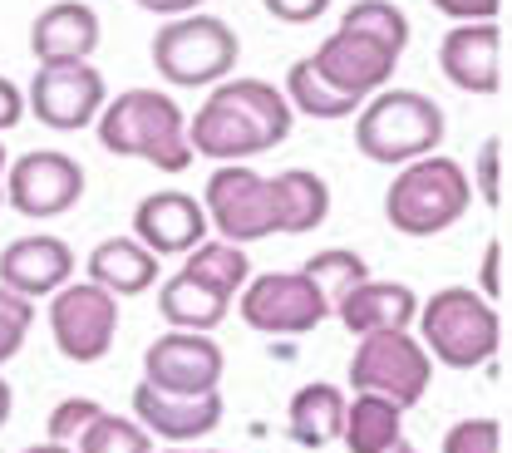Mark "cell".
I'll return each instance as SVG.
<instances>
[{"mask_svg":"<svg viewBox=\"0 0 512 453\" xmlns=\"http://www.w3.org/2000/svg\"><path fill=\"white\" fill-rule=\"evenodd\" d=\"M291 104L276 84L266 79H222L207 104L192 114L188 143L192 153L217 158V163H252L271 153L276 143L291 138Z\"/></svg>","mask_w":512,"mask_h":453,"instance_id":"1","label":"cell"},{"mask_svg":"<svg viewBox=\"0 0 512 453\" xmlns=\"http://www.w3.org/2000/svg\"><path fill=\"white\" fill-rule=\"evenodd\" d=\"M99 143L114 158H143L158 173H183L192 163V143H188V114L178 109L173 94L158 89H124L114 99H104L99 119Z\"/></svg>","mask_w":512,"mask_h":453,"instance_id":"2","label":"cell"},{"mask_svg":"<svg viewBox=\"0 0 512 453\" xmlns=\"http://www.w3.org/2000/svg\"><path fill=\"white\" fill-rule=\"evenodd\" d=\"M444 133H448L444 109L429 94H419V89H380L355 114V148L370 163H384V168H404L414 158L439 153Z\"/></svg>","mask_w":512,"mask_h":453,"instance_id":"3","label":"cell"},{"mask_svg":"<svg viewBox=\"0 0 512 453\" xmlns=\"http://www.w3.org/2000/svg\"><path fill=\"white\" fill-rule=\"evenodd\" d=\"M414 325H419V345L429 350V360H439L448 370L493 365V355L503 345L498 306L468 286H444L429 301H419Z\"/></svg>","mask_w":512,"mask_h":453,"instance_id":"4","label":"cell"},{"mask_svg":"<svg viewBox=\"0 0 512 453\" xmlns=\"http://www.w3.org/2000/svg\"><path fill=\"white\" fill-rule=\"evenodd\" d=\"M473 207V183L463 163L448 153H429L399 168V178L384 193V222L399 237H439Z\"/></svg>","mask_w":512,"mask_h":453,"instance_id":"5","label":"cell"},{"mask_svg":"<svg viewBox=\"0 0 512 453\" xmlns=\"http://www.w3.org/2000/svg\"><path fill=\"white\" fill-rule=\"evenodd\" d=\"M242 60V40L217 15H173L163 30H153V69L178 89H207L232 79Z\"/></svg>","mask_w":512,"mask_h":453,"instance_id":"6","label":"cell"},{"mask_svg":"<svg viewBox=\"0 0 512 453\" xmlns=\"http://www.w3.org/2000/svg\"><path fill=\"white\" fill-rule=\"evenodd\" d=\"M434 385V360L419 345V335L409 330H380V335H360L355 355H350V389L355 394H380L394 409H414L424 404V394Z\"/></svg>","mask_w":512,"mask_h":453,"instance_id":"7","label":"cell"},{"mask_svg":"<svg viewBox=\"0 0 512 453\" xmlns=\"http://www.w3.org/2000/svg\"><path fill=\"white\" fill-rule=\"evenodd\" d=\"M202 212H207V227H212L222 242L252 247V242L276 232L271 178H261L252 163H222V168L207 178Z\"/></svg>","mask_w":512,"mask_h":453,"instance_id":"8","label":"cell"},{"mask_svg":"<svg viewBox=\"0 0 512 453\" xmlns=\"http://www.w3.org/2000/svg\"><path fill=\"white\" fill-rule=\"evenodd\" d=\"M50 335L60 355L74 365L104 360L119 335V296H109L94 281H64L50 296Z\"/></svg>","mask_w":512,"mask_h":453,"instance_id":"9","label":"cell"},{"mask_svg":"<svg viewBox=\"0 0 512 453\" xmlns=\"http://www.w3.org/2000/svg\"><path fill=\"white\" fill-rule=\"evenodd\" d=\"M237 311L261 335H311L330 316V306L306 281V271H261V276H252L237 291Z\"/></svg>","mask_w":512,"mask_h":453,"instance_id":"10","label":"cell"},{"mask_svg":"<svg viewBox=\"0 0 512 453\" xmlns=\"http://www.w3.org/2000/svg\"><path fill=\"white\" fill-rule=\"evenodd\" d=\"M79 197H84V168L60 148H35L5 168V202L30 222L64 217L69 207H79Z\"/></svg>","mask_w":512,"mask_h":453,"instance_id":"11","label":"cell"},{"mask_svg":"<svg viewBox=\"0 0 512 453\" xmlns=\"http://www.w3.org/2000/svg\"><path fill=\"white\" fill-rule=\"evenodd\" d=\"M109 89H104V74L89 65V60H69V65H40L30 79V94H25V109L55 133H79L89 129L104 109Z\"/></svg>","mask_w":512,"mask_h":453,"instance_id":"12","label":"cell"},{"mask_svg":"<svg viewBox=\"0 0 512 453\" xmlns=\"http://www.w3.org/2000/svg\"><path fill=\"white\" fill-rule=\"evenodd\" d=\"M311 65L330 89L365 104L370 94L389 89V74L399 69V50L375 40V35H360V30H330L320 40V50L311 55Z\"/></svg>","mask_w":512,"mask_h":453,"instance_id":"13","label":"cell"},{"mask_svg":"<svg viewBox=\"0 0 512 453\" xmlns=\"http://www.w3.org/2000/svg\"><path fill=\"white\" fill-rule=\"evenodd\" d=\"M222 345L207 330H163L143 350V380L173 394H207L222 385Z\"/></svg>","mask_w":512,"mask_h":453,"instance_id":"14","label":"cell"},{"mask_svg":"<svg viewBox=\"0 0 512 453\" xmlns=\"http://www.w3.org/2000/svg\"><path fill=\"white\" fill-rule=\"evenodd\" d=\"M222 414H227V404H222L217 389H207V394H173V389H158V385H148V380L133 389V419L148 434L168 439V444H197V439H207L222 424Z\"/></svg>","mask_w":512,"mask_h":453,"instance_id":"15","label":"cell"},{"mask_svg":"<svg viewBox=\"0 0 512 453\" xmlns=\"http://www.w3.org/2000/svg\"><path fill=\"white\" fill-rule=\"evenodd\" d=\"M439 69L463 94H478V99L498 94L503 89V25L498 20L453 25L439 45Z\"/></svg>","mask_w":512,"mask_h":453,"instance_id":"16","label":"cell"},{"mask_svg":"<svg viewBox=\"0 0 512 453\" xmlns=\"http://www.w3.org/2000/svg\"><path fill=\"white\" fill-rule=\"evenodd\" d=\"M207 232L212 227H207L202 202L192 193H178V188L148 193L133 207V242H143L153 257H188Z\"/></svg>","mask_w":512,"mask_h":453,"instance_id":"17","label":"cell"},{"mask_svg":"<svg viewBox=\"0 0 512 453\" xmlns=\"http://www.w3.org/2000/svg\"><path fill=\"white\" fill-rule=\"evenodd\" d=\"M64 281H74V247H69L64 237H55V232L15 237V242L0 252V286H10V291L25 296V301L55 296Z\"/></svg>","mask_w":512,"mask_h":453,"instance_id":"18","label":"cell"},{"mask_svg":"<svg viewBox=\"0 0 512 453\" xmlns=\"http://www.w3.org/2000/svg\"><path fill=\"white\" fill-rule=\"evenodd\" d=\"M99 50V15L84 0H55L30 25V55L40 65H69L89 60Z\"/></svg>","mask_w":512,"mask_h":453,"instance_id":"19","label":"cell"},{"mask_svg":"<svg viewBox=\"0 0 512 453\" xmlns=\"http://www.w3.org/2000/svg\"><path fill=\"white\" fill-rule=\"evenodd\" d=\"M330 316H340V325L350 335H380V330H414L419 316V296L404 281H375L365 276Z\"/></svg>","mask_w":512,"mask_h":453,"instance_id":"20","label":"cell"},{"mask_svg":"<svg viewBox=\"0 0 512 453\" xmlns=\"http://www.w3.org/2000/svg\"><path fill=\"white\" fill-rule=\"evenodd\" d=\"M84 271H89L94 286H104L109 296L124 301V296H143L158 281V257L143 242H133V237H109V242H99L89 252Z\"/></svg>","mask_w":512,"mask_h":453,"instance_id":"21","label":"cell"},{"mask_svg":"<svg viewBox=\"0 0 512 453\" xmlns=\"http://www.w3.org/2000/svg\"><path fill=\"white\" fill-rule=\"evenodd\" d=\"M340 424H345V389L311 380L291 394L286 404V434L301 449H330L340 444Z\"/></svg>","mask_w":512,"mask_h":453,"instance_id":"22","label":"cell"},{"mask_svg":"<svg viewBox=\"0 0 512 453\" xmlns=\"http://www.w3.org/2000/svg\"><path fill=\"white\" fill-rule=\"evenodd\" d=\"M271 207H276V232L301 237L330 217V188L311 168H286L271 178Z\"/></svg>","mask_w":512,"mask_h":453,"instance_id":"23","label":"cell"},{"mask_svg":"<svg viewBox=\"0 0 512 453\" xmlns=\"http://www.w3.org/2000/svg\"><path fill=\"white\" fill-rule=\"evenodd\" d=\"M399 439H404V409H394L380 394H355V399H345L340 444L350 453H389Z\"/></svg>","mask_w":512,"mask_h":453,"instance_id":"24","label":"cell"},{"mask_svg":"<svg viewBox=\"0 0 512 453\" xmlns=\"http://www.w3.org/2000/svg\"><path fill=\"white\" fill-rule=\"evenodd\" d=\"M227 311H232V301L217 296L212 286L192 281L188 271H178V276H168L158 286V316L173 330H217L227 321Z\"/></svg>","mask_w":512,"mask_h":453,"instance_id":"25","label":"cell"},{"mask_svg":"<svg viewBox=\"0 0 512 453\" xmlns=\"http://www.w3.org/2000/svg\"><path fill=\"white\" fill-rule=\"evenodd\" d=\"M188 271L192 281H202V286H212L217 296H237L247 281H252V257H247V247H237V242H222V237H202L197 247L188 252Z\"/></svg>","mask_w":512,"mask_h":453,"instance_id":"26","label":"cell"},{"mask_svg":"<svg viewBox=\"0 0 512 453\" xmlns=\"http://www.w3.org/2000/svg\"><path fill=\"white\" fill-rule=\"evenodd\" d=\"M286 104H291V114H306V119H320V124H335V119H350V114H360V99H350V94H340V89H330L325 79L316 74L311 65V55L306 60H296V65L286 69Z\"/></svg>","mask_w":512,"mask_h":453,"instance_id":"27","label":"cell"},{"mask_svg":"<svg viewBox=\"0 0 512 453\" xmlns=\"http://www.w3.org/2000/svg\"><path fill=\"white\" fill-rule=\"evenodd\" d=\"M306 271V281L320 291V301L335 311L365 276H370V266H365V257L360 252H350V247H325V252H316V257L301 266Z\"/></svg>","mask_w":512,"mask_h":453,"instance_id":"28","label":"cell"},{"mask_svg":"<svg viewBox=\"0 0 512 453\" xmlns=\"http://www.w3.org/2000/svg\"><path fill=\"white\" fill-rule=\"evenodd\" d=\"M74 453H153V434H148L138 419L99 409V414L84 424V434L74 439Z\"/></svg>","mask_w":512,"mask_h":453,"instance_id":"29","label":"cell"},{"mask_svg":"<svg viewBox=\"0 0 512 453\" xmlns=\"http://www.w3.org/2000/svg\"><path fill=\"white\" fill-rule=\"evenodd\" d=\"M340 30L375 35L384 45H394L399 55H404V45H409V15H404L394 0H355V5L340 15Z\"/></svg>","mask_w":512,"mask_h":453,"instance_id":"30","label":"cell"},{"mask_svg":"<svg viewBox=\"0 0 512 453\" xmlns=\"http://www.w3.org/2000/svg\"><path fill=\"white\" fill-rule=\"evenodd\" d=\"M30 325H35V301H25V296H15L10 286H0V365L20 355Z\"/></svg>","mask_w":512,"mask_h":453,"instance_id":"31","label":"cell"},{"mask_svg":"<svg viewBox=\"0 0 512 453\" xmlns=\"http://www.w3.org/2000/svg\"><path fill=\"white\" fill-rule=\"evenodd\" d=\"M444 453H503V424L498 419H463L444 434Z\"/></svg>","mask_w":512,"mask_h":453,"instance_id":"32","label":"cell"},{"mask_svg":"<svg viewBox=\"0 0 512 453\" xmlns=\"http://www.w3.org/2000/svg\"><path fill=\"white\" fill-rule=\"evenodd\" d=\"M99 409H104V404H99V399H89V394H74V399L55 404V414H50V424H45L50 444H69V449H74V439L84 434V424H89Z\"/></svg>","mask_w":512,"mask_h":453,"instance_id":"33","label":"cell"},{"mask_svg":"<svg viewBox=\"0 0 512 453\" xmlns=\"http://www.w3.org/2000/svg\"><path fill=\"white\" fill-rule=\"evenodd\" d=\"M498 158H503V138H488L483 148H478V163H473V197H483L488 207H498L503 202V183H498Z\"/></svg>","mask_w":512,"mask_h":453,"instance_id":"34","label":"cell"},{"mask_svg":"<svg viewBox=\"0 0 512 453\" xmlns=\"http://www.w3.org/2000/svg\"><path fill=\"white\" fill-rule=\"evenodd\" d=\"M439 15H448L453 25H473V20H498L503 0H429Z\"/></svg>","mask_w":512,"mask_h":453,"instance_id":"35","label":"cell"},{"mask_svg":"<svg viewBox=\"0 0 512 453\" xmlns=\"http://www.w3.org/2000/svg\"><path fill=\"white\" fill-rule=\"evenodd\" d=\"M261 5L281 25H311V20H320L330 10V0H261Z\"/></svg>","mask_w":512,"mask_h":453,"instance_id":"36","label":"cell"},{"mask_svg":"<svg viewBox=\"0 0 512 453\" xmlns=\"http://www.w3.org/2000/svg\"><path fill=\"white\" fill-rule=\"evenodd\" d=\"M20 119H25V94H20V84H15V79H5V74H0V133H10Z\"/></svg>","mask_w":512,"mask_h":453,"instance_id":"37","label":"cell"},{"mask_svg":"<svg viewBox=\"0 0 512 453\" xmlns=\"http://www.w3.org/2000/svg\"><path fill=\"white\" fill-rule=\"evenodd\" d=\"M498 266H503V247L498 242H488L483 247V296L498 306V296H503V276H498Z\"/></svg>","mask_w":512,"mask_h":453,"instance_id":"38","label":"cell"},{"mask_svg":"<svg viewBox=\"0 0 512 453\" xmlns=\"http://www.w3.org/2000/svg\"><path fill=\"white\" fill-rule=\"evenodd\" d=\"M133 5H143V10H153V15H168V20H173V15H192L202 0H133Z\"/></svg>","mask_w":512,"mask_h":453,"instance_id":"39","label":"cell"},{"mask_svg":"<svg viewBox=\"0 0 512 453\" xmlns=\"http://www.w3.org/2000/svg\"><path fill=\"white\" fill-rule=\"evenodd\" d=\"M10 414H15V394H10V385L0 380V429L10 424Z\"/></svg>","mask_w":512,"mask_h":453,"instance_id":"40","label":"cell"},{"mask_svg":"<svg viewBox=\"0 0 512 453\" xmlns=\"http://www.w3.org/2000/svg\"><path fill=\"white\" fill-rule=\"evenodd\" d=\"M20 453H74V449H69V444H50V439H45V444H30V449H20Z\"/></svg>","mask_w":512,"mask_h":453,"instance_id":"41","label":"cell"},{"mask_svg":"<svg viewBox=\"0 0 512 453\" xmlns=\"http://www.w3.org/2000/svg\"><path fill=\"white\" fill-rule=\"evenodd\" d=\"M5 168H10V153H5V143H0V207H5Z\"/></svg>","mask_w":512,"mask_h":453,"instance_id":"42","label":"cell"},{"mask_svg":"<svg viewBox=\"0 0 512 453\" xmlns=\"http://www.w3.org/2000/svg\"><path fill=\"white\" fill-rule=\"evenodd\" d=\"M163 453H217V449H183V444H173V449H163Z\"/></svg>","mask_w":512,"mask_h":453,"instance_id":"43","label":"cell"},{"mask_svg":"<svg viewBox=\"0 0 512 453\" xmlns=\"http://www.w3.org/2000/svg\"><path fill=\"white\" fill-rule=\"evenodd\" d=\"M389 453H424V449H414V444H404V439H399V444H394Z\"/></svg>","mask_w":512,"mask_h":453,"instance_id":"44","label":"cell"}]
</instances>
